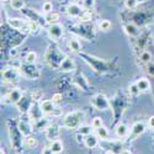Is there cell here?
<instances>
[{
  "instance_id": "6da1fadb",
  "label": "cell",
  "mask_w": 154,
  "mask_h": 154,
  "mask_svg": "<svg viewBox=\"0 0 154 154\" xmlns=\"http://www.w3.org/2000/svg\"><path fill=\"white\" fill-rule=\"evenodd\" d=\"M80 57L90 66L96 73H100V74H104L106 72H109L111 69V64L109 62H105L100 58H96V57H93V56H89L86 53H80Z\"/></svg>"
},
{
  "instance_id": "7a4b0ae2",
  "label": "cell",
  "mask_w": 154,
  "mask_h": 154,
  "mask_svg": "<svg viewBox=\"0 0 154 154\" xmlns=\"http://www.w3.org/2000/svg\"><path fill=\"white\" fill-rule=\"evenodd\" d=\"M84 121V112L82 111H73L66 115L63 120V126L68 128V130H76L82 126Z\"/></svg>"
},
{
  "instance_id": "3957f363",
  "label": "cell",
  "mask_w": 154,
  "mask_h": 154,
  "mask_svg": "<svg viewBox=\"0 0 154 154\" xmlns=\"http://www.w3.org/2000/svg\"><path fill=\"white\" fill-rule=\"evenodd\" d=\"M111 107H112V111H113V119H115V123H116L125 111V107H126V97L122 93H117L116 96L113 99H111Z\"/></svg>"
},
{
  "instance_id": "277c9868",
  "label": "cell",
  "mask_w": 154,
  "mask_h": 154,
  "mask_svg": "<svg viewBox=\"0 0 154 154\" xmlns=\"http://www.w3.org/2000/svg\"><path fill=\"white\" fill-rule=\"evenodd\" d=\"M64 58L66 57L63 56V53L59 52V49L57 47H49L45 54L46 62L48 63V66H51L52 68H59Z\"/></svg>"
},
{
  "instance_id": "5b68a950",
  "label": "cell",
  "mask_w": 154,
  "mask_h": 154,
  "mask_svg": "<svg viewBox=\"0 0 154 154\" xmlns=\"http://www.w3.org/2000/svg\"><path fill=\"white\" fill-rule=\"evenodd\" d=\"M20 72H21V75L23 78L26 79H30V80H35L37 78H40V70L38 68L35 66V64H30V63H26L25 62L23 64H21L20 67Z\"/></svg>"
},
{
  "instance_id": "8992f818",
  "label": "cell",
  "mask_w": 154,
  "mask_h": 154,
  "mask_svg": "<svg viewBox=\"0 0 154 154\" xmlns=\"http://www.w3.org/2000/svg\"><path fill=\"white\" fill-rule=\"evenodd\" d=\"M10 131V140H11V144H12V148H14L16 152H19L21 149V147L23 146V139H22V133L20 131L19 126H10L9 128Z\"/></svg>"
},
{
  "instance_id": "52a82bcc",
  "label": "cell",
  "mask_w": 154,
  "mask_h": 154,
  "mask_svg": "<svg viewBox=\"0 0 154 154\" xmlns=\"http://www.w3.org/2000/svg\"><path fill=\"white\" fill-rule=\"evenodd\" d=\"M90 104H91V106H94L96 110H100V111L107 110L111 106V102L109 101V99L104 94H96V95H94L90 99Z\"/></svg>"
},
{
  "instance_id": "ba28073f",
  "label": "cell",
  "mask_w": 154,
  "mask_h": 154,
  "mask_svg": "<svg viewBox=\"0 0 154 154\" xmlns=\"http://www.w3.org/2000/svg\"><path fill=\"white\" fill-rule=\"evenodd\" d=\"M21 75V72L17 69V68H6L2 72V78L5 83H12V82H16L17 78Z\"/></svg>"
},
{
  "instance_id": "9c48e42d",
  "label": "cell",
  "mask_w": 154,
  "mask_h": 154,
  "mask_svg": "<svg viewBox=\"0 0 154 154\" xmlns=\"http://www.w3.org/2000/svg\"><path fill=\"white\" fill-rule=\"evenodd\" d=\"M9 25L17 31L21 32H30V26H29V21L22 20V19H10Z\"/></svg>"
},
{
  "instance_id": "30bf717a",
  "label": "cell",
  "mask_w": 154,
  "mask_h": 154,
  "mask_svg": "<svg viewBox=\"0 0 154 154\" xmlns=\"http://www.w3.org/2000/svg\"><path fill=\"white\" fill-rule=\"evenodd\" d=\"M48 35L53 41H59L63 36V26L59 23H52L48 27Z\"/></svg>"
},
{
  "instance_id": "8fae6325",
  "label": "cell",
  "mask_w": 154,
  "mask_h": 154,
  "mask_svg": "<svg viewBox=\"0 0 154 154\" xmlns=\"http://www.w3.org/2000/svg\"><path fill=\"white\" fill-rule=\"evenodd\" d=\"M29 116H30L31 122H36L40 119H42L43 117V111H42L41 106L37 105V104H32L30 110H29Z\"/></svg>"
},
{
  "instance_id": "7c38bea8",
  "label": "cell",
  "mask_w": 154,
  "mask_h": 154,
  "mask_svg": "<svg viewBox=\"0 0 154 154\" xmlns=\"http://www.w3.org/2000/svg\"><path fill=\"white\" fill-rule=\"evenodd\" d=\"M22 91L20 90V89H12V90H10V93L6 95V101L10 102V104L12 105H17L20 100L22 99Z\"/></svg>"
},
{
  "instance_id": "4fadbf2b",
  "label": "cell",
  "mask_w": 154,
  "mask_h": 154,
  "mask_svg": "<svg viewBox=\"0 0 154 154\" xmlns=\"http://www.w3.org/2000/svg\"><path fill=\"white\" fill-rule=\"evenodd\" d=\"M59 134H60V128H59V126L58 125H49L48 127H47V130H46V137H47V139L48 140H56V139H58V137H59Z\"/></svg>"
},
{
  "instance_id": "5bb4252c",
  "label": "cell",
  "mask_w": 154,
  "mask_h": 154,
  "mask_svg": "<svg viewBox=\"0 0 154 154\" xmlns=\"http://www.w3.org/2000/svg\"><path fill=\"white\" fill-rule=\"evenodd\" d=\"M146 131V125L143 122H136L131 127V133H130V139H136L138 136L143 134Z\"/></svg>"
},
{
  "instance_id": "9a60e30c",
  "label": "cell",
  "mask_w": 154,
  "mask_h": 154,
  "mask_svg": "<svg viewBox=\"0 0 154 154\" xmlns=\"http://www.w3.org/2000/svg\"><path fill=\"white\" fill-rule=\"evenodd\" d=\"M73 83L78 86L79 89H82V90H84V91H88L89 90V83H88V80H86V78L82 74V73H79V74H76L74 78H73Z\"/></svg>"
},
{
  "instance_id": "2e32d148",
  "label": "cell",
  "mask_w": 154,
  "mask_h": 154,
  "mask_svg": "<svg viewBox=\"0 0 154 154\" xmlns=\"http://www.w3.org/2000/svg\"><path fill=\"white\" fill-rule=\"evenodd\" d=\"M66 11H67V14L72 17H80L83 15V12H84L78 4H69L66 8Z\"/></svg>"
},
{
  "instance_id": "e0dca14e",
  "label": "cell",
  "mask_w": 154,
  "mask_h": 154,
  "mask_svg": "<svg viewBox=\"0 0 154 154\" xmlns=\"http://www.w3.org/2000/svg\"><path fill=\"white\" fill-rule=\"evenodd\" d=\"M43 113L46 115H49V113H53L54 110H56V104L52 101V100H43L41 104H40Z\"/></svg>"
},
{
  "instance_id": "ac0fdd59",
  "label": "cell",
  "mask_w": 154,
  "mask_h": 154,
  "mask_svg": "<svg viewBox=\"0 0 154 154\" xmlns=\"http://www.w3.org/2000/svg\"><path fill=\"white\" fill-rule=\"evenodd\" d=\"M59 69H60L62 72H73V70L75 69V63H74V60H73L72 58L66 57V58L63 59Z\"/></svg>"
},
{
  "instance_id": "d6986e66",
  "label": "cell",
  "mask_w": 154,
  "mask_h": 154,
  "mask_svg": "<svg viewBox=\"0 0 154 154\" xmlns=\"http://www.w3.org/2000/svg\"><path fill=\"white\" fill-rule=\"evenodd\" d=\"M99 137L96 136V134H88V136H85V138H84V144L86 146V148H90V149H93V148H95L97 144H99V139H97Z\"/></svg>"
},
{
  "instance_id": "ffe728a7",
  "label": "cell",
  "mask_w": 154,
  "mask_h": 154,
  "mask_svg": "<svg viewBox=\"0 0 154 154\" xmlns=\"http://www.w3.org/2000/svg\"><path fill=\"white\" fill-rule=\"evenodd\" d=\"M32 99H27V97H25V96H22V99L20 100V102H19V111L20 112H29V110H30V107H31V105H32Z\"/></svg>"
},
{
  "instance_id": "44dd1931",
  "label": "cell",
  "mask_w": 154,
  "mask_h": 154,
  "mask_svg": "<svg viewBox=\"0 0 154 154\" xmlns=\"http://www.w3.org/2000/svg\"><path fill=\"white\" fill-rule=\"evenodd\" d=\"M123 30H125V32L130 36V37H137L138 35H139V30L137 29V26L134 23H126L125 26H123Z\"/></svg>"
},
{
  "instance_id": "7402d4cb",
  "label": "cell",
  "mask_w": 154,
  "mask_h": 154,
  "mask_svg": "<svg viewBox=\"0 0 154 154\" xmlns=\"http://www.w3.org/2000/svg\"><path fill=\"white\" fill-rule=\"evenodd\" d=\"M51 123H49V121L46 119V117H42V119H40L38 121H36V122H32V127L35 128V130H47V127L49 126Z\"/></svg>"
},
{
  "instance_id": "603a6c76",
  "label": "cell",
  "mask_w": 154,
  "mask_h": 154,
  "mask_svg": "<svg viewBox=\"0 0 154 154\" xmlns=\"http://www.w3.org/2000/svg\"><path fill=\"white\" fill-rule=\"evenodd\" d=\"M115 133H116V136L119 138H125L128 136V127L123 123H120L116 126V128H115Z\"/></svg>"
},
{
  "instance_id": "cb8c5ba5",
  "label": "cell",
  "mask_w": 154,
  "mask_h": 154,
  "mask_svg": "<svg viewBox=\"0 0 154 154\" xmlns=\"http://www.w3.org/2000/svg\"><path fill=\"white\" fill-rule=\"evenodd\" d=\"M49 148H51V150L53 152V154H60L63 152V143H62V140H59V139L52 140V142H51Z\"/></svg>"
},
{
  "instance_id": "d4e9b609",
  "label": "cell",
  "mask_w": 154,
  "mask_h": 154,
  "mask_svg": "<svg viewBox=\"0 0 154 154\" xmlns=\"http://www.w3.org/2000/svg\"><path fill=\"white\" fill-rule=\"evenodd\" d=\"M19 128H20L21 133H22L25 137H26V136H30V134H31L32 125H30V123L26 122V121H20V122H19Z\"/></svg>"
},
{
  "instance_id": "484cf974",
  "label": "cell",
  "mask_w": 154,
  "mask_h": 154,
  "mask_svg": "<svg viewBox=\"0 0 154 154\" xmlns=\"http://www.w3.org/2000/svg\"><path fill=\"white\" fill-rule=\"evenodd\" d=\"M45 20L49 23V25H52V23H58V20H59V14L58 12H48V14H46V17Z\"/></svg>"
},
{
  "instance_id": "4316f807",
  "label": "cell",
  "mask_w": 154,
  "mask_h": 154,
  "mask_svg": "<svg viewBox=\"0 0 154 154\" xmlns=\"http://www.w3.org/2000/svg\"><path fill=\"white\" fill-rule=\"evenodd\" d=\"M136 84H137V86L139 88V90H140V91H147L148 89L150 88V83H149V80L146 79V78H142V79L137 80Z\"/></svg>"
},
{
  "instance_id": "83f0119b",
  "label": "cell",
  "mask_w": 154,
  "mask_h": 154,
  "mask_svg": "<svg viewBox=\"0 0 154 154\" xmlns=\"http://www.w3.org/2000/svg\"><path fill=\"white\" fill-rule=\"evenodd\" d=\"M23 146L26 147V148H35L37 146V140L31 134L30 136H26V137L23 138Z\"/></svg>"
},
{
  "instance_id": "f1b7e54d",
  "label": "cell",
  "mask_w": 154,
  "mask_h": 154,
  "mask_svg": "<svg viewBox=\"0 0 154 154\" xmlns=\"http://www.w3.org/2000/svg\"><path fill=\"white\" fill-rule=\"evenodd\" d=\"M95 132H96V136L100 139H102V140H107L109 139V131L106 130L104 126H101L100 128H96Z\"/></svg>"
},
{
  "instance_id": "f546056e",
  "label": "cell",
  "mask_w": 154,
  "mask_h": 154,
  "mask_svg": "<svg viewBox=\"0 0 154 154\" xmlns=\"http://www.w3.org/2000/svg\"><path fill=\"white\" fill-rule=\"evenodd\" d=\"M69 48H70V51H73V52H80V49H82V45H80V42L78 41V40H75V38H72V40L69 41Z\"/></svg>"
},
{
  "instance_id": "4dcf8cb0",
  "label": "cell",
  "mask_w": 154,
  "mask_h": 154,
  "mask_svg": "<svg viewBox=\"0 0 154 154\" xmlns=\"http://www.w3.org/2000/svg\"><path fill=\"white\" fill-rule=\"evenodd\" d=\"M139 60H140V63H143V64H147V63L152 62L150 52H148V51H142L140 54H139Z\"/></svg>"
},
{
  "instance_id": "1f68e13d",
  "label": "cell",
  "mask_w": 154,
  "mask_h": 154,
  "mask_svg": "<svg viewBox=\"0 0 154 154\" xmlns=\"http://www.w3.org/2000/svg\"><path fill=\"white\" fill-rule=\"evenodd\" d=\"M42 95H43V93H42L41 89H35V90L31 93V99L35 102H37V101H40L42 99Z\"/></svg>"
},
{
  "instance_id": "d6a6232c",
  "label": "cell",
  "mask_w": 154,
  "mask_h": 154,
  "mask_svg": "<svg viewBox=\"0 0 154 154\" xmlns=\"http://www.w3.org/2000/svg\"><path fill=\"white\" fill-rule=\"evenodd\" d=\"M10 5H11L12 9H15V10H21V9H23L25 3H23V0H11Z\"/></svg>"
},
{
  "instance_id": "836d02e7",
  "label": "cell",
  "mask_w": 154,
  "mask_h": 154,
  "mask_svg": "<svg viewBox=\"0 0 154 154\" xmlns=\"http://www.w3.org/2000/svg\"><path fill=\"white\" fill-rule=\"evenodd\" d=\"M111 26H112V25H111V22L109 20H102L99 23V29L102 30V31H109L111 29Z\"/></svg>"
},
{
  "instance_id": "e575fe53",
  "label": "cell",
  "mask_w": 154,
  "mask_h": 154,
  "mask_svg": "<svg viewBox=\"0 0 154 154\" xmlns=\"http://www.w3.org/2000/svg\"><path fill=\"white\" fill-rule=\"evenodd\" d=\"M36 59H37V54L35 52H29L25 57V60L26 63H30V64H35L36 63Z\"/></svg>"
},
{
  "instance_id": "d590c367",
  "label": "cell",
  "mask_w": 154,
  "mask_h": 154,
  "mask_svg": "<svg viewBox=\"0 0 154 154\" xmlns=\"http://www.w3.org/2000/svg\"><path fill=\"white\" fill-rule=\"evenodd\" d=\"M128 90H130V94H131L132 96H137V95L140 93L139 88L137 86V84H136V83L131 84V85H130V88H128Z\"/></svg>"
},
{
  "instance_id": "8d00e7d4",
  "label": "cell",
  "mask_w": 154,
  "mask_h": 154,
  "mask_svg": "<svg viewBox=\"0 0 154 154\" xmlns=\"http://www.w3.org/2000/svg\"><path fill=\"white\" fill-rule=\"evenodd\" d=\"M42 11L48 14V12H52L53 11V4L51 2H45L43 5H42Z\"/></svg>"
},
{
  "instance_id": "74e56055",
  "label": "cell",
  "mask_w": 154,
  "mask_h": 154,
  "mask_svg": "<svg viewBox=\"0 0 154 154\" xmlns=\"http://www.w3.org/2000/svg\"><path fill=\"white\" fill-rule=\"evenodd\" d=\"M137 5H138L137 0H125V6H126V9H128V10L134 9Z\"/></svg>"
},
{
  "instance_id": "f35d334b",
  "label": "cell",
  "mask_w": 154,
  "mask_h": 154,
  "mask_svg": "<svg viewBox=\"0 0 154 154\" xmlns=\"http://www.w3.org/2000/svg\"><path fill=\"white\" fill-rule=\"evenodd\" d=\"M79 133L83 136L91 134V127L90 126H80L79 127Z\"/></svg>"
},
{
  "instance_id": "ab89813d",
  "label": "cell",
  "mask_w": 154,
  "mask_h": 154,
  "mask_svg": "<svg viewBox=\"0 0 154 154\" xmlns=\"http://www.w3.org/2000/svg\"><path fill=\"white\" fill-rule=\"evenodd\" d=\"M144 66H146V72L154 78V62H149V63L144 64Z\"/></svg>"
},
{
  "instance_id": "60d3db41",
  "label": "cell",
  "mask_w": 154,
  "mask_h": 154,
  "mask_svg": "<svg viewBox=\"0 0 154 154\" xmlns=\"http://www.w3.org/2000/svg\"><path fill=\"white\" fill-rule=\"evenodd\" d=\"M101 126H104V125H102L101 117H95V119L93 120V122H91V127L94 128V130H96V128H100Z\"/></svg>"
},
{
  "instance_id": "b9f144b4",
  "label": "cell",
  "mask_w": 154,
  "mask_h": 154,
  "mask_svg": "<svg viewBox=\"0 0 154 154\" xmlns=\"http://www.w3.org/2000/svg\"><path fill=\"white\" fill-rule=\"evenodd\" d=\"M91 20V12L90 11H84L83 15L80 16V21L82 22H88Z\"/></svg>"
},
{
  "instance_id": "7bdbcfd3",
  "label": "cell",
  "mask_w": 154,
  "mask_h": 154,
  "mask_svg": "<svg viewBox=\"0 0 154 154\" xmlns=\"http://www.w3.org/2000/svg\"><path fill=\"white\" fill-rule=\"evenodd\" d=\"M62 100H63V96H62V94H54V95L52 96V101L54 102L56 105H57V104H60V102H62Z\"/></svg>"
},
{
  "instance_id": "ee69618b",
  "label": "cell",
  "mask_w": 154,
  "mask_h": 154,
  "mask_svg": "<svg viewBox=\"0 0 154 154\" xmlns=\"http://www.w3.org/2000/svg\"><path fill=\"white\" fill-rule=\"evenodd\" d=\"M84 5L86 9H91L94 6V0H84Z\"/></svg>"
},
{
  "instance_id": "f6af8a7d",
  "label": "cell",
  "mask_w": 154,
  "mask_h": 154,
  "mask_svg": "<svg viewBox=\"0 0 154 154\" xmlns=\"http://www.w3.org/2000/svg\"><path fill=\"white\" fill-rule=\"evenodd\" d=\"M148 126L152 128V130H154V116H152V117L148 120Z\"/></svg>"
},
{
  "instance_id": "bcb514c9",
  "label": "cell",
  "mask_w": 154,
  "mask_h": 154,
  "mask_svg": "<svg viewBox=\"0 0 154 154\" xmlns=\"http://www.w3.org/2000/svg\"><path fill=\"white\" fill-rule=\"evenodd\" d=\"M42 154H53V152H52V150H51V148H49V147H46V148L43 149Z\"/></svg>"
},
{
  "instance_id": "7dc6e473",
  "label": "cell",
  "mask_w": 154,
  "mask_h": 154,
  "mask_svg": "<svg viewBox=\"0 0 154 154\" xmlns=\"http://www.w3.org/2000/svg\"><path fill=\"white\" fill-rule=\"evenodd\" d=\"M120 154H132V153H131L130 150H126V149H125V150H121Z\"/></svg>"
},
{
  "instance_id": "c3c4849f",
  "label": "cell",
  "mask_w": 154,
  "mask_h": 154,
  "mask_svg": "<svg viewBox=\"0 0 154 154\" xmlns=\"http://www.w3.org/2000/svg\"><path fill=\"white\" fill-rule=\"evenodd\" d=\"M105 154H116L113 150H107V152H105Z\"/></svg>"
},
{
  "instance_id": "681fc988",
  "label": "cell",
  "mask_w": 154,
  "mask_h": 154,
  "mask_svg": "<svg viewBox=\"0 0 154 154\" xmlns=\"http://www.w3.org/2000/svg\"><path fill=\"white\" fill-rule=\"evenodd\" d=\"M0 154H6V153H5V150H4L3 148H2V149H0Z\"/></svg>"
},
{
  "instance_id": "f907efd6",
  "label": "cell",
  "mask_w": 154,
  "mask_h": 154,
  "mask_svg": "<svg viewBox=\"0 0 154 154\" xmlns=\"http://www.w3.org/2000/svg\"><path fill=\"white\" fill-rule=\"evenodd\" d=\"M137 2H138V3H143V2H144V0H137Z\"/></svg>"
},
{
  "instance_id": "816d5d0a",
  "label": "cell",
  "mask_w": 154,
  "mask_h": 154,
  "mask_svg": "<svg viewBox=\"0 0 154 154\" xmlns=\"http://www.w3.org/2000/svg\"><path fill=\"white\" fill-rule=\"evenodd\" d=\"M2 2H8V0H2Z\"/></svg>"
}]
</instances>
